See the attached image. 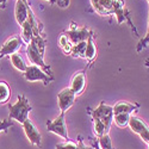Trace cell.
Instances as JSON below:
<instances>
[{
    "label": "cell",
    "instance_id": "obj_4",
    "mask_svg": "<svg viewBox=\"0 0 149 149\" xmlns=\"http://www.w3.org/2000/svg\"><path fill=\"white\" fill-rule=\"evenodd\" d=\"M47 129L49 132H53L66 141L70 140L68 136V130L65 120V112H61L60 116H57V118L54 120H47Z\"/></svg>",
    "mask_w": 149,
    "mask_h": 149
},
{
    "label": "cell",
    "instance_id": "obj_23",
    "mask_svg": "<svg viewBox=\"0 0 149 149\" xmlns=\"http://www.w3.org/2000/svg\"><path fill=\"white\" fill-rule=\"evenodd\" d=\"M93 131L97 137H100V136H103L105 134H109V131L106 130V128L104 125V123L98 119H93Z\"/></svg>",
    "mask_w": 149,
    "mask_h": 149
},
{
    "label": "cell",
    "instance_id": "obj_9",
    "mask_svg": "<svg viewBox=\"0 0 149 149\" xmlns=\"http://www.w3.org/2000/svg\"><path fill=\"white\" fill-rule=\"evenodd\" d=\"M22 45H23V40L19 36L15 35V36L10 37L1 45V48H0V58H3L5 56H11L12 54L18 53Z\"/></svg>",
    "mask_w": 149,
    "mask_h": 149
},
{
    "label": "cell",
    "instance_id": "obj_26",
    "mask_svg": "<svg viewBox=\"0 0 149 149\" xmlns=\"http://www.w3.org/2000/svg\"><path fill=\"white\" fill-rule=\"evenodd\" d=\"M149 43V29H148V31H147V33H146V36L143 37V38L139 42V44H137V48H136V52H137V53H140L141 50H142V49L147 45Z\"/></svg>",
    "mask_w": 149,
    "mask_h": 149
},
{
    "label": "cell",
    "instance_id": "obj_10",
    "mask_svg": "<svg viewBox=\"0 0 149 149\" xmlns=\"http://www.w3.org/2000/svg\"><path fill=\"white\" fill-rule=\"evenodd\" d=\"M75 98L77 95L72 91L70 87H66L62 90L57 94V102H58V107L61 110V112L66 113V111L69 110L73 106V104L75 103Z\"/></svg>",
    "mask_w": 149,
    "mask_h": 149
},
{
    "label": "cell",
    "instance_id": "obj_16",
    "mask_svg": "<svg viewBox=\"0 0 149 149\" xmlns=\"http://www.w3.org/2000/svg\"><path fill=\"white\" fill-rule=\"evenodd\" d=\"M95 57H97V47H95V43L93 40V35H91L87 38V44H86L84 58H86L88 62H92Z\"/></svg>",
    "mask_w": 149,
    "mask_h": 149
},
{
    "label": "cell",
    "instance_id": "obj_20",
    "mask_svg": "<svg viewBox=\"0 0 149 149\" xmlns=\"http://www.w3.org/2000/svg\"><path fill=\"white\" fill-rule=\"evenodd\" d=\"M130 113H118L113 115V122L118 128H125L129 125V120H130Z\"/></svg>",
    "mask_w": 149,
    "mask_h": 149
},
{
    "label": "cell",
    "instance_id": "obj_31",
    "mask_svg": "<svg viewBox=\"0 0 149 149\" xmlns=\"http://www.w3.org/2000/svg\"><path fill=\"white\" fill-rule=\"evenodd\" d=\"M93 148L94 149H100V147H99V144H98V141L95 140V142L93 143Z\"/></svg>",
    "mask_w": 149,
    "mask_h": 149
},
{
    "label": "cell",
    "instance_id": "obj_1",
    "mask_svg": "<svg viewBox=\"0 0 149 149\" xmlns=\"http://www.w3.org/2000/svg\"><path fill=\"white\" fill-rule=\"evenodd\" d=\"M32 110V106L30 105L29 100L25 98V95L19 94L17 97V102L15 104H10L8 105V118L10 119H15L18 123L23 124L28 118L29 113Z\"/></svg>",
    "mask_w": 149,
    "mask_h": 149
},
{
    "label": "cell",
    "instance_id": "obj_25",
    "mask_svg": "<svg viewBox=\"0 0 149 149\" xmlns=\"http://www.w3.org/2000/svg\"><path fill=\"white\" fill-rule=\"evenodd\" d=\"M56 149H78V143L69 140V141H66L63 143L56 144Z\"/></svg>",
    "mask_w": 149,
    "mask_h": 149
},
{
    "label": "cell",
    "instance_id": "obj_12",
    "mask_svg": "<svg viewBox=\"0 0 149 149\" xmlns=\"http://www.w3.org/2000/svg\"><path fill=\"white\" fill-rule=\"evenodd\" d=\"M113 15L117 18V23L118 24L128 22L130 24V26L134 28V30H135V26L132 25V23H131L130 18H129V13H128V11L125 10V4H124L123 0H116L115 8H113ZM135 32H136V30H135Z\"/></svg>",
    "mask_w": 149,
    "mask_h": 149
},
{
    "label": "cell",
    "instance_id": "obj_28",
    "mask_svg": "<svg viewBox=\"0 0 149 149\" xmlns=\"http://www.w3.org/2000/svg\"><path fill=\"white\" fill-rule=\"evenodd\" d=\"M55 4H57V6H60L61 8H66L69 6L70 0H55Z\"/></svg>",
    "mask_w": 149,
    "mask_h": 149
},
{
    "label": "cell",
    "instance_id": "obj_38",
    "mask_svg": "<svg viewBox=\"0 0 149 149\" xmlns=\"http://www.w3.org/2000/svg\"><path fill=\"white\" fill-rule=\"evenodd\" d=\"M148 44H149V43H148Z\"/></svg>",
    "mask_w": 149,
    "mask_h": 149
},
{
    "label": "cell",
    "instance_id": "obj_29",
    "mask_svg": "<svg viewBox=\"0 0 149 149\" xmlns=\"http://www.w3.org/2000/svg\"><path fill=\"white\" fill-rule=\"evenodd\" d=\"M78 149H94L93 147H90V146H86L82 141L81 137H79V141H78Z\"/></svg>",
    "mask_w": 149,
    "mask_h": 149
},
{
    "label": "cell",
    "instance_id": "obj_15",
    "mask_svg": "<svg viewBox=\"0 0 149 149\" xmlns=\"http://www.w3.org/2000/svg\"><path fill=\"white\" fill-rule=\"evenodd\" d=\"M137 109H139L137 104H131L128 102H118L117 104L112 106L113 115H118V113H130L131 115Z\"/></svg>",
    "mask_w": 149,
    "mask_h": 149
},
{
    "label": "cell",
    "instance_id": "obj_3",
    "mask_svg": "<svg viewBox=\"0 0 149 149\" xmlns=\"http://www.w3.org/2000/svg\"><path fill=\"white\" fill-rule=\"evenodd\" d=\"M24 78L28 81H42L44 85H48L50 81H53V75L47 73L44 69L36 65H29L24 72Z\"/></svg>",
    "mask_w": 149,
    "mask_h": 149
},
{
    "label": "cell",
    "instance_id": "obj_17",
    "mask_svg": "<svg viewBox=\"0 0 149 149\" xmlns=\"http://www.w3.org/2000/svg\"><path fill=\"white\" fill-rule=\"evenodd\" d=\"M8 57H10V61H11L12 66H13L17 70H19V72H22V73L25 72V69H26L28 65L25 63V61H24V58L22 57V55H20V54L16 53V54H12V55H11V56H8Z\"/></svg>",
    "mask_w": 149,
    "mask_h": 149
},
{
    "label": "cell",
    "instance_id": "obj_37",
    "mask_svg": "<svg viewBox=\"0 0 149 149\" xmlns=\"http://www.w3.org/2000/svg\"><path fill=\"white\" fill-rule=\"evenodd\" d=\"M148 3H149V0H148Z\"/></svg>",
    "mask_w": 149,
    "mask_h": 149
},
{
    "label": "cell",
    "instance_id": "obj_22",
    "mask_svg": "<svg viewBox=\"0 0 149 149\" xmlns=\"http://www.w3.org/2000/svg\"><path fill=\"white\" fill-rule=\"evenodd\" d=\"M97 141H98V144L100 147V149H115L112 144V140H111L109 134H105L100 136V137H98Z\"/></svg>",
    "mask_w": 149,
    "mask_h": 149
},
{
    "label": "cell",
    "instance_id": "obj_18",
    "mask_svg": "<svg viewBox=\"0 0 149 149\" xmlns=\"http://www.w3.org/2000/svg\"><path fill=\"white\" fill-rule=\"evenodd\" d=\"M32 38H33V30H32L31 24L26 20L22 25V40H23V42L29 44L32 41Z\"/></svg>",
    "mask_w": 149,
    "mask_h": 149
},
{
    "label": "cell",
    "instance_id": "obj_30",
    "mask_svg": "<svg viewBox=\"0 0 149 149\" xmlns=\"http://www.w3.org/2000/svg\"><path fill=\"white\" fill-rule=\"evenodd\" d=\"M6 1H7V0H0V7H1V8H5V6H6Z\"/></svg>",
    "mask_w": 149,
    "mask_h": 149
},
{
    "label": "cell",
    "instance_id": "obj_5",
    "mask_svg": "<svg viewBox=\"0 0 149 149\" xmlns=\"http://www.w3.org/2000/svg\"><path fill=\"white\" fill-rule=\"evenodd\" d=\"M65 35L68 37V40L70 41V43L74 45V44H78L80 42L87 41V38L91 35H93V32L86 26L79 28L74 23H72L70 28L67 30V32H65Z\"/></svg>",
    "mask_w": 149,
    "mask_h": 149
},
{
    "label": "cell",
    "instance_id": "obj_6",
    "mask_svg": "<svg viewBox=\"0 0 149 149\" xmlns=\"http://www.w3.org/2000/svg\"><path fill=\"white\" fill-rule=\"evenodd\" d=\"M26 56L29 58V61L31 62V65H36L41 67L42 69H44L47 73L52 74L50 73V66H48L45 62H44V55L41 54V52L38 50V48L35 44L33 41H31L29 44H28V48H26Z\"/></svg>",
    "mask_w": 149,
    "mask_h": 149
},
{
    "label": "cell",
    "instance_id": "obj_33",
    "mask_svg": "<svg viewBox=\"0 0 149 149\" xmlns=\"http://www.w3.org/2000/svg\"><path fill=\"white\" fill-rule=\"evenodd\" d=\"M146 66H147V67H149V58L146 61Z\"/></svg>",
    "mask_w": 149,
    "mask_h": 149
},
{
    "label": "cell",
    "instance_id": "obj_19",
    "mask_svg": "<svg viewBox=\"0 0 149 149\" xmlns=\"http://www.w3.org/2000/svg\"><path fill=\"white\" fill-rule=\"evenodd\" d=\"M11 98V88L5 81H0V104H6Z\"/></svg>",
    "mask_w": 149,
    "mask_h": 149
},
{
    "label": "cell",
    "instance_id": "obj_2",
    "mask_svg": "<svg viewBox=\"0 0 149 149\" xmlns=\"http://www.w3.org/2000/svg\"><path fill=\"white\" fill-rule=\"evenodd\" d=\"M91 116H92V119H98V120L103 122L106 130L110 131L111 124H112V122H113L112 106L105 104L104 102H102L94 110L91 111Z\"/></svg>",
    "mask_w": 149,
    "mask_h": 149
},
{
    "label": "cell",
    "instance_id": "obj_34",
    "mask_svg": "<svg viewBox=\"0 0 149 149\" xmlns=\"http://www.w3.org/2000/svg\"><path fill=\"white\" fill-rule=\"evenodd\" d=\"M148 29H149V16H148Z\"/></svg>",
    "mask_w": 149,
    "mask_h": 149
},
{
    "label": "cell",
    "instance_id": "obj_27",
    "mask_svg": "<svg viewBox=\"0 0 149 149\" xmlns=\"http://www.w3.org/2000/svg\"><path fill=\"white\" fill-rule=\"evenodd\" d=\"M12 125H13V123H12V120L10 118L8 119H1L0 120V132L7 131V129L11 128Z\"/></svg>",
    "mask_w": 149,
    "mask_h": 149
},
{
    "label": "cell",
    "instance_id": "obj_32",
    "mask_svg": "<svg viewBox=\"0 0 149 149\" xmlns=\"http://www.w3.org/2000/svg\"><path fill=\"white\" fill-rule=\"evenodd\" d=\"M47 1H49L50 4H55V0H47Z\"/></svg>",
    "mask_w": 149,
    "mask_h": 149
},
{
    "label": "cell",
    "instance_id": "obj_35",
    "mask_svg": "<svg viewBox=\"0 0 149 149\" xmlns=\"http://www.w3.org/2000/svg\"><path fill=\"white\" fill-rule=\"evenodd\" d=\"M22 1H23V3H28V0H22Z\"/></svg>",
    "mask_w": 149,
    "mask_h": 149
},
{
    "label": "cell",
    "instance_id": "obj_11",
    "mask_svg": "<svg viewBox=\"0 0 149 149\" xmlns=\"http://www.w3.org/2000/svg\"><path fill=\"white\" fill-rule=\"evenodd\" d=\"M91 3L94 11L100 16L113 15L116 0H91Z\"/></svg>",
    "mask_w": 149,
    "mask_h": 149
},
{
    "label": "cell",
    "instance_id": "obj_21",
    "mask_svg": "<svg viewBox=\"0 0 149 149\" xmlns=\"http://www.w3.org/2000/svg\"><path fill=\"white\" fill-rule=\"evenodd\" d=\"M86 44H87V41L80 42V43H78V44H74V45L72 47L70 55H72L73 57H84L85 49H86Z\"/></svg>",
    "mask_w": 149,
    "mask_h": 149
},
{
    "label": "cell",
    "instance_id": "obj_8",
    "mask_svg": "<svg viewBox=\"0 0 149 149\" xmlns=\"http://www.w3.org/2000/svg\"><path fill=\"white\" fill-rule=\"evenodd\" d=\"M22 127H23V130H24V132H25L29 142L32 146H36V147H41L42 146V136H41V132L38 131V129L36 128V125H35L33 122L30 118H28L25 122H24L22 124Z\"/></svg>",
    "mask_w": 149,
    "mask_h": 149
},
{
    "label": "cell",
    "instance_id": "obj_36",
    "mask_svg": "<svg viewBox=\"0 0 149 149\" xmlns=\"http://www.w3.org/2000/svg\"><path fill=\"white\" fill-rule=\"evenodd\" d=\"M148 149H149V146H148Z\"/></svg>",
    "mask_w": 149,
    "mask_h": 149
},
{
    "label": "cell",
    "instance_id": "obj_13",
    "mask_svg": "<svg viewBox=\"0 0 149 149\" xmlns=\"http://www.w3.org/2000/svg\"><path fill=\"white\" fill-rule=\"evenodd\" d=\"M69 87L72 88V91L75 93V95H79L84 92L85 87H86V75L85 72H78L74 74V77L72 78V82Z\"/></svg>",
    "mask_w": 149,
    "mask_h": 149
},
{
    "label": "cell",
    "instance_id": "obj_14",
    "mask_svg": "<svg viewBox=\"0 0 149 149\" xmlns=\"http://www.w3.org/2000/svg\"><path fill=\"white\" fill-rule=\"evenodd\" d=\"M29 7H30L29 3H23L22 0H17L16 7H15V16H16L17 23L19 24L20 26L28 20Z\"/></svg>",
    "mask_w": 149,
    "mask_h": 149
},
{
    "label": "cell",
    "instance_id": "obj_24",
    "mask_svg": "<svg viewBox=\"0 0 149 149\" xmlns=\"http://www.w3.org/2000/svg\"><path fill=\"white\" fill-rule=\"evenodd\" d=\"M60 47L62 48V50L65 52L66 55H70V52H72V47L73 44L70 43V41L68 40V37L63 33L61 37H60Z\"/></svg>",
    "mask_w": 149,
    "mask_h": 149
},
{
    "label": "cell",
    "instance_id": "obj_7",
    "mask_svg": "<svg viewBox=\"0 0 149 149\" xmlns=\"http://www.w3.org/2000/svg\"><path fill=\"white\" fill-rule=\"evenodd\" d=\"M129 127L135 134H137L140 136L144 143L149 146V125L143 119L131 115L129 120Z\"/></svg>",
    "mask_w": 149,
    "mask_h": 149
}]
</instances>
